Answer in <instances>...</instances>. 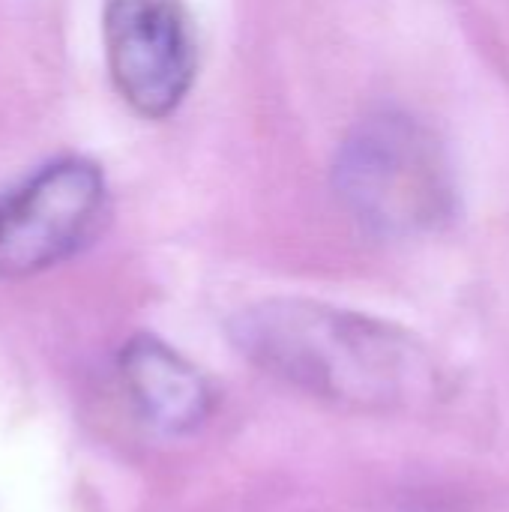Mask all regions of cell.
<instances>
[{
    "instance_id": "cell-4",
    "label": "cell",
    "mask_w": 509,
    "mask_h": 512,
    "mask_svg": "<svg viewBox=\"0 0 509 512\" xmlns=\"http://www.w3.org/2000/svg\"><path fill=\"white\" fill-rule=\"evenodd\" d=\"M102 36L123 102L147 120L174 114L195 78V30L183 0H108Z\"/></svg>"
},
{
    "instance_id": "cell-5",
    "label": "cell",
    "mask_w": 509,
    "mask_h": 512,
    "mask_svg": "<svg viewBox=\"0 0 509 512\" xmlns=\"http://www.w3.org/2000/svg\"><path fill=\"white\" fill-rule=\"evenodd\" d=\"M120 378L147 426L165 435L198 429L210 414L204 375L153 336H135L120 351Z\"/></svg>"
},
{
    "instance_id": "cell-1",
    "label": "cell",
    "mask_w": 509,
    "mask_h": 512,
    "mask_svg": "<svg viewBox=\"0 0 509 512\" xmlns=\"http://www.w3.org/2000/svg\"><path fill=\"white\" fill-rule=\"evenodd\" d=\"M228 330L252 366L339 408H405L426 396L435 372L414 333L318 300H261L240 309Z\"/></svg>"
},
{
    "instance_id": "cell-2",
    "label": "cell",
    "mask_w": 509,
    "mask_h": 512,
    "mask_svg": "<svg viewBox=\"0 0 509 512\" xmlns=\"http://www.w3.org/2000/svg\"><path fill=\"white\" fill-rule=\"evenodd\" d=\"M348 213L375 234L438 231L456 213V183L438 135L408 111L381 108L357 120L333 165Z\"/></svg>"
},
{
    "instance_id": "cell-3",
    "label": "cell",
    "mask_w": 509,
    "mask_h": 512,
    "mask_svg": "<svg viewBox=\"0 0 509 512\" xmlns=\"http://www.w3.org/2000/svg\"><path fill=\"white\" fill-rule=\"evenodd\" d=\"M105 210V177L84 156L54 159L0 195V276L24 279L72 258Z\"/></svg>"
}]
</instances>
